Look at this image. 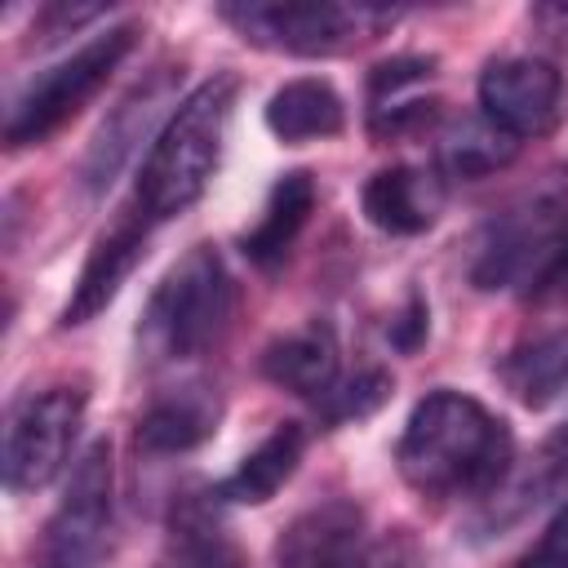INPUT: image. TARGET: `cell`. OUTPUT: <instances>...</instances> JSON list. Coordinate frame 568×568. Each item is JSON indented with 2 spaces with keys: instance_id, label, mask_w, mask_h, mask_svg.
I'll list each match as a JSON object with an SVG mask.
<instances>
[{
  "instance_id": "obj_1",
  "label": "cell",
  "mask_w": 568,
  "mask_h": 568,
  "mask_svg": "<svg viewBox=\"0 0 568 568\" xmlns=\"http://www.w3.org/2000/svg\"><path fill=\"white\" fill-rule=\"evenodd\" d=\"M395 466L422 497H493L515 470V435L475 395L439 386L413 404Z\"/></svg>"
},
{
  "instance_id": "obj_2",
  "label": "cell",
  "mask_w": 568,
  "mask_h": 568,
  "mask_svg": "<svg viewBox=\"0 0 568 568\" xmlns=\"http://www.w3.org/2000/svg\"><path fill=\"white\" fill-rule=\"evenodd\" d=\"M235 93H240L235 75H226V71L209 75L173 106V115L155 133L142 169H138L133 200H129L151 226L186 213L209 191L217 160H222L226 124L235 111Z\"/></svg>"
},
{
  "instance_id": "obj_3",
  "label": "cell",
  "mask_w": 568,
  "mask_h": 568,
  "mask_svg": "<svg viewBox=\"0 0 568 568\" xmlns=\"http://www.w3.org/2000/svg\"><path fill=\"white\" fill-rule=\"evenodd\" d=\"M235 315V280L213 244H195L151 293L138 346L146 359H195L222 342Z\"/></svg>"
},
{
  "instance_id": "obj_4",
  "label": "cell",
  "mask_w": 568,
  "mask_h": 568,
  "mask_svg": "<svg viewBox=\"0 0 568 568\" xmlns=\"http://www.w3.org/2000/svg\"><path fill=\"white\" fill-rule=\"evenodd\" d=\"M568 248V182H541L501 204L470 257L475 288H519L524 297L541 284L555 257Z\"/></svg>"
},
{
  "instance_id": "obj_5",
  "label": "cell",
  "mask_w": 568,
  "mask_h": 568,
  "mask_svg": "<svg viewBox=\"0 0 568 568\" xmlns=\"http://www.w3.org/2000/svg\"><path fill=\"white\" fill-rule=\"evenodd\" d=\"M248 44L288 53V58H333L395 22V9L382 4H333V0H240L217 9Z\"/></svg>"
},
{
  "instance_id": "obj_6",
  "label": "cell",
  "mask_w": 568,
  "mask_h": 568,
  "mask_svg": "<svg viewBox=\"0 0 568 568\" xmlns=\"http://www.w3.org/2000/svg\"><path fill=\"white\" fill-rule=\"evenodd\" d=\"M133 44H138V27L133 22H120V27L98 31L80 49H71L62 62L44 67L13 98L9 120H4V142L13 151L18 146H36L44 138H53L62 124H71L106 89V80L120 71V62L133 53Z\"/></svg>"
},
{
  "instance_id": "obj_7",
  "label": "cell",
  "mask_w": 568,
  "mask_h": 568,
  "mask_svg": "<svg viewBox=\"0 0 568 568\" xmlns=\"http://www.w3.org/2000/svg\"><path fill=\"white\" fill-rule=\"evenodd\" d=\"M115 537V466L111 444L93 439L67 475L40 537V568H98Z\"/></svg>"
},
{
  "instance_id": "obj_8",
  "label": "cell",
  "mask_w": 568,
  "mask_h": 568,
  "mask_svg": "<svg viewBox=\"0 0 568 568\" xmlns=\"http://www.w3.org/2000/svg\"><path fill=\"white\" fill-rule=\"evenodd\" d=\"M84 422L80 386H44L13 404L4 426V488L40 493L53 484L71 457V444Z\"/></svg>"
},
{
  "instance_id": "obj_9",
  "label": "cell",
  "mask_w": 568,
  "mask_h": 568,
  "mask_svg": "<svg viewBox=\"0 0 568 568\" xmlns=\"http://www.w3.org/2000/svg\"><path fill=\"white\" fill-rule=\"evenodd\" d=\"M479 115L515 142L546 138L568 115L564 71L546 58H497L479 71Z\"/></svg>"
},
{
  "instance_id": "obj_10",
  "label": "cell",
  "mask_w": 568,
  "mask_h": 568,
  "mask_svg": "<svg viewBox=\"0 0 568 568\" xmlns=\"http://www.w3.org/2000/svg\"><path fill=\"white\" fill-rule=\"evenodd\" d=\"M275 568H386L364 537V510L346 497L302 510L275 546Z\"/></svg>"
},
{
  "instance_id": "obj_11",
  "label": "cell",
  "mask_w": 568,
  "mask_h": 568,
  "mask_svg": "<svg viewBox=\"0 0 568 568\" xmlns=\"http://www.w3.org/2000/svg\"><path fill=\"white\" fill-rule=\"evenodd\" d=\"M151 231H155V226L129 204V209L93 240V248H89V257H84V266H80V280H75V288H71L67 306H62V328H80V324L98 320V315L115 302V293L124 288V280H129L133 266L142 262Z\"/></svg>"
},
{
  "instance_id": "obj_12",
  "label": "cell",
  "mask_w": 568,
  "mask_h": 568,
  "mask_svg": "<svg viewBox=\"0 0 568 568\" xmlns=\"http://www.w3.org/2000/svg\"><path fill=\"white\" fill-rule=\"evenodd\" d=\"M444 178L439 169H426V164H390V169H377L364 191H359V204H364V217L386 231V235H422L439 222L444 213Z\"/></svg>"
},
{
  "instance_id": "obj_13",
  "label": "cell",
  "mask_w": 568,
  "mask_h": 568,
  "mask_svg": "<svg viewBox=\"0 0 568 568\" xmlns=\"http://www.w3.org/2000/svg\"><path fill=\"white\" fill-rule=\"evenodd\" d=\"M217 422H222V399H217V390H209L204 382H186V386H178V390L155 395V399L142 408L133 439H138L142 453H160V457H169V453H191V448H200L204 439H213Z\"/></svg>"
},
{
  "instance_id": "obj_14",
  "label": "cell",
  "mask_w": 568,
  "mask_h": 568,
  "mask_svg": "<svg viewBox=\"0 0 568 568\" xmlns=\"http://www.w3.org/2000/svg\"><path fill=\"white\" fill-rule=\"evenodd\" d=\"M337 368H342L337 333L324 320H311V324L275 337L262 351V377L275 382L280 390H293L302 399H315V404L337 386Z\"/></svg>"
},
{
  "instance_id": "obj_15",
  "label": "cell",
  "mask_w": 568,
  "mask_h": 568,
  "mask_svg": "<svg viewBox=\"0 0 568 568\" xmlns=\"http://www.w3.org/2000/svg\"><path fill=\"white\" fill-rule=\"evenodd\" d=\"M311 213H315V178L306 169H288L284 178H275L257 222L240 235L244 257L257 271H275L293 253V244H297L302 226L311 222Z\"/></svg>"
},
{
  "instance_id": "obj_16",
  "label": "cell",
  "mask_w": 568,
  "mask_h": 568,
  "mask_svg": "<svg viewBox=\"0 0 568 568\" xmlns=\"http://www.w3.org/2000/svg\"><path fill=\"white\" fill-rule=\"evenodd\" d=\"M306 444H311V435H306L302 422H280L253 453L240 457V466L213 488V497L226 501V506H262V501H271L297 475V466L306 457Z\"/></svg>"
},
{
  "instance_id": "obj_17",
  "label": "cell",
  "mask_w": 568,
  "mask_h": 568,
  "mask_svg": "<svg viewBox=\"0 0 568 568\" xmlns=\"http://www.w3.org/2000/svg\"><path fill=\"white\" fill-rule=\"evenodd\" d=\"M266 129L288 142H320V138H337L346 129V102L337 98V89L320 75H297L288 84H280L266 102Z\"/></svg>"
},
{
  "instance_id": "obj_18",
  "label": "cell",
  "mask_w": 568,
  "mask_h": 568,
  "mask_svg": "<svg viewBox=\"0 0 568 568\" xmlns=\"http://www.w3.org/2000/svg\"><path fill=\"white\" fill-rule=\"evenodd\" d=\"M506 390L524 408H546L568 390V328L537 333L519 342L501 364H497Z\"/></svg>"
},
{
  "instance_id": "obj_19",
  "label": "cell",
  "mask_w": 568,
  "mask_h": 568,
  "mask_svg": "<svg viewBox=\"0 0 568 568\" xmlns=\"http://www.w3.org/2000/svg\"><path fill=\"white\" fill-rule=\"evenodd\" d=\"M515 151H519V142L510 133H501L488 115H462L439 133V173L475 182V178L506 169L515 160Z\"/></svg>"
},
{
  "instance_id": "obj_20",
  "label": "cell",
  "mask_w": 568,
  "mask_h": 568,
  "mask_svg": "<svg viewBox=\"0 0 568 568\" xmlns=\"http://www.w3.org/2000/svg\"><path fill=\"white\" fill-rule=\"evenodd\" d=\"M155 568H244L240 546L222 532V524L186 501L182 510H173V532H169V550L160 555Z\"/></svg>"
},
{
  "instance_id": "obj_21",
  "label": "cell",
  "mask_w": 568,
  "mask_h": 568,
  "mask_svg": "<svg viewBox=\"0 0 568 568\" xmlns=\"http://www.w3.org/2000/svg\"><path fill=\"white\" fill-rule=\"evenodd\" d=\"M386 395H390V373L364 368V373H355L351 382H337L315 408H320V417H324L328 426H342V422H359V417L377 413V408L386 404Z\"/></svg>"
},
{
  "instance_id": "obj_22",
  "label": "cell",
  "mask_w": 568,
  "mask_h": 568,
  "mask_svg": "<svg viewBox=\"0 0 568 568\" xmlns=\"http://www.w3.org/2000/svg\"><path fill=\"white\" fill-rule=\"evenodd\" d=\"M430 71H435V58H422V53H399V58L377 62L373 75H368V111L399 102V98H404L413 84H422Z\"/></svg>"
},
{
  "instance_id": "obj_23",
  "label": "cell",
  "mask_w": 568,
  "mask_h": 568,
  "mask_svg": "<svg viewBox=\"0 0 568 568\" xmlns=\"http://www.w3.org/2000/svg\"><path fill=\"white\" fill-rule=\"evenodd\" d=\"M510 568H568V501L546 519V528L537 532V541Z\"/></svg>"
},
{
  "instance_id": "obj_24",
  "label": "cell",
  "mask_w": 568,
  "mask_h": 568,
  "mask_svg": "<svg viewBox=\"0 0 568 568\" xmlns=\"http://www.w3.org/2000/svg\"><path fill=\"white\" fill-rule=\"evenodd\" d=\"M102 13H106V4H49V9L40 13V36L53 40V36H62L67 27L93 22V18H102Z\"/></svg>"
},
{
  "instance_id": "obj_25",
  "label": "cell",
  "mask_w": 568,
  "mask_h": 568,
  "mask_svg": "<svg viewBox=\"0 0 568 568\" xmlns=\"http://www.w3.org/2000/svg\"><path fill=\"white\" fill-rule=\"evenodd\" d=\"M422 337H426V302H422V297H413V302H408V311L390 324V342H395L399 351H413Z\"/></svg>"
},
{
  "instance_id": "obj_26",
  "label": "cell",
  "mask_w": 568,
  "mask_h": 568,
  "mask_svg": "<svg viewBox=\"0 0 568 568\" xmlns=\"http://www.w3.org/2000/svg\"><path fill=\"white\" fill-rule=\"evenodd\" d=\"M559 297H568V248L555 257V266L541 275V284L528 293V302H559Z\"/></svg>"
}]
</instances>
